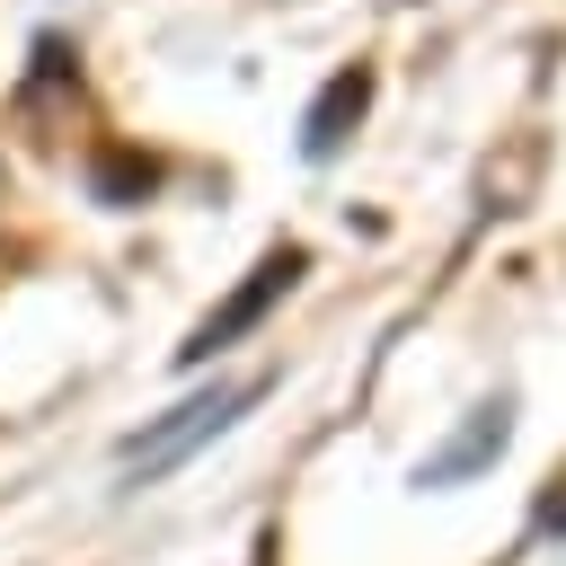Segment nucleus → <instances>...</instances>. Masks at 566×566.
Instances as JSON below:
<instances>
[{
  "mask_svg": "<svg viewBox=\"0 0 566 566\" xmlns=\"http://www.w3.org/2000/svg\"><path fill=\"white\" fill-rule=\"evenodd\" d=\"M265 398V380H221V389H203V398H186V407H168L159 424H142L133 442H124V469L133 478H159V469H177L203 433H221V424H239L248 407Z\"/></svg>",
  "mask_w": 566,
  "mask_h": 566,
  "instance_id": "1",
  "label": "nucleus"
},
{
  "mask_svg": "<svg viewBox=\"0 0 566 566\" xmlns=\"http://www.w3.org/2000/svg\"><path fill=\"white\" fill-rule=\"evenodd\" d=\"M301 265H310L301 248H265V256H256V274H248V283H239V292H230V301H221V310H212V318H203V327L177 345V363H212L221 345H239L248 327H265V310H274V301L301 283Z\"/></svg>",
  "mask_w": 566,
  "mask_h": 566,
  "instance_id": "2",
  "label": "nucleus"
},
{
  "mask_svg": "<svg viewBox=\"0 0 566 566\" xmlns=\"http://www.w3.org/2000/svg\"><path fill=\"white\" fill-rule=\"evenodd\" d=\"M363 97H371V71H363V62H354V71H336V80L318 88V106H310V133H301V142H310V159H327V150L345 142V124L363 115Z\"/></svg>",
  "mask_w": 566,
  "mask_h": 566,
  "instance_id": "3",
  "label": "nucleus"
},
{
  "mask_svg": "<svg viewBox=\"0 0 566 566\" xmlns=\"http://www.w3.org/2000/svg\"><path fill=\"white\" fill-rule=\"evenodd\" d=\"M97 186H106V195H124V186H150V168H133V159H106V168H97Z\"/></svg>",
  "mask_w": 566,
  "mask_h": 566,
  "instance_id": "4",
  "label": "nucleus"
},
{
  "mask_svg": "<svg viewBox=\"0 0 566 566\" xmlns=\"http://www.w3.org/2000/svg\"><path fill=\"white\" fill-rule=\"evenodd\" d=\"M256 566H274V539H256Z\"/></svg>",
  "mask_w": 566,
  "mask_h": 566,
  "instance_id": "5",
  "label": "nucleus"
}]
</instances>
